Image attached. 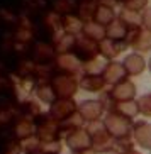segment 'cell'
<instances>
[{"label": "cell", "mask_w": 151, "mask_h": 154, "mask_svg": "<svg viewBox=\"0 0 151 154\" xmlns=\"http://www.w3.org/2000/svg\"><path fill=\"white\" fill-rule=\"evenodd\" d=\"M42 120L39 122V125L36 127V136L39 140L46 142V144H53V142H58L60 139V125L51 115H42Z\"/></svg>", "instance_id": "cell-3"}, {"label": "cell", "mask_w": 151, "mask_h": 154, "mask_svg": "<svg viewBox=\"0 0 151 154\" xmlns=\"http://www.w3.org/2000/svg\"><path fill=\"white\" fill-rule=\"evenodd\" d=\"M107 131L110 132V136L117 139H124V137H129V132L133 131L134 127L131 125V119H126L122 115H117L114 112L107 113V119L104 120Z\"/></svg>", "instance_id": "cell-2"}, {"label": "cell", "mask_w": 151, "mask_h": 154, "mask_svg": "<svg viewBox=\"0 0 151 154\" xmlns=\"http://www.w3.org/2000/svg\"><path fill=\"white\" fill-rule=\"evenodd\" d=\"M122 68H121L119 64H110V66H107L105 69V76H107V82L110 83H117L119 80H122Z\"/></svg>", "instance_id": "cell-13"}, {"label": "cell", "mask_w": 151, "mask_h": 154, "mask_svg": "<svg viewBox=\"0 0 151 154\" xmlns=\"http://www.w3.org/2000/svg\"><path fill=\"white\" fill-rule=\"evenodd\" d=\"M126 69H127L131 75H137V73H141L143 68H144V63H143V59L136 54H131L126 58V63H124Z\"/></svg>", "instance_id": "cell-11"}, {"label": "cell", "mask_w": 151, "mask_h": 154, "mask_svg": "<svg viewBox=\"0 0 151 154\" xmlns=\"http://www.w3.org/2000/svg\"><path fill=\"white\" fill-rule=\"evenodd\" d=\"M102 112H104V105H102V102H97V100H85L78 105L80 117L88 122H95L102 115Z\"/></svg>", "instance_id": "cell-5"}, {"label": "cell", "mask_w": 151, "mask_h": 154, "mask_svg": "<svg viewBox=\"0 0 151 154\" xmlns=\"http://www.w3.org/2000/svg\"><path fill=\"white\" fill-rule=\"evenodd\" d=\"M75 91H77V83L70 78H63V80L55 82V93L60 98H70Z\"/></svg>", "instance_id": "cell-9"}, {"label": "cell", "mask_w": 151, "mask_h": 154, "mask_svg": "<svg viewBox=\"0 0 151 154\" xmlns=\"http://www.w3.org/2000/svg\"><path fill=\"white\" fill-rule=\"evenodd\" d=\"M34 131H36V129H34V125H32V122L29 119H22V120L15 125V136H17L19 139H27Z\"/></svg>", "instance_id": "cell-12"}, {"label": "cell", "mask_w": 151, "mask_h": 154, "mask_svg": "<svg viewBox=\"0 0 151 154\" xmlns=\"http://www.w3.org/2000/svg\"><path fill=\"white\" fill-rule=\"evenodd\" d=\"M109 97L115 102H129V100L134 97V85L131 82H124V83H119V85L114 86V90L109 93Z\"/></svg>", "instance_id": "cell-8"}, {"label": "cell", "mask_w": 151, "mask_h": 154, "mask_svg": "<svg viewBox=\"0 0 151 154\" xmlns=\"http://www.w3.org/2000/svg\"><path fill=\"white\" fill-rule=\"evenodd\" d=\"M66 144L70 146V149L73 151V152H77V151L90 149L92 139H90L87 131H82V129H80V131L73 132V134H70V136L66 137Z\"/></svg>", "instance_id": "cell-6"}, {"label": "cell", "mask_w": 151, "mask_h": 154, "mask_svg": "<svg viewBox=\"0 0 151 154\" xmlns=\"http://www.w3.org/2000/svg\"><path fill=\"white\" fill-rule=\"evenodd\" d=\"M121 154H139V152H137L136 149H126V151H122Z\"/></svg>", "instance_id": "cell-17"}, {"label": "cell", "mask_w": 151, "mask_h": 154, "mask_svg": "<svg viewBox=\"0 0 151 154\" xmlns=\"http://www.w3.org/2000/svg\"><path fill=\"white\" fill-rule=\"evenodd\" d=\"M136 103H137V110H139L143 115L151 117V93L139 97V100H137Z\"/></svg>", "instance_id": "cell-15"}, {"label": "cell", "mask_w": 151, "mask_h": 154, "mask_svg": "<svg viewBox=\"0 0 151 154\" xmlns=\"http://www.w3.org/2000/svg\"><path fill=\"white\" fill-rule=\"evenodd\" d=\"M149 69H151V63H149Z\"/></svg>", "instance_id": "cell-19"}, {"label": "cell", "mask_w": 151, "mask_h": 154, "mask_svg": "<svg viewBox=\"0 0 151 154\" xmlns=\"http://www.w3.org/2000/svg\"><path fill=\"white\" fill-rule=\"evenodd\" d=\"M134 140L141 147L151 149V124L148 122H137L134 125Z\"/></svg>", "instance_id": "cell-7"}, {"label": "cell", "mask_w": 151, "mask_h": 154, "mask_svg": "<svg viewBox=\"0 0 151 154\" xmlns=\"http://www.w3.org/2000/svg\"><path fill=\"white\" fill-rule=\"evenodd\" d=\"M109 112H114L117 115H122L126 119H134L137 115V103H133V102H124V103H114L109 109Z\"/></svg>", "instance_id": "cell-10"}, {"label": "cell", "mask_w": 151, "mask_h": 154, "mask_svg": "<svg viewBox=\"0 0 151 154\" xmlns=\"http://www.w3.org/2000/svg\"><path fill=\"white\" fill-rule=\"evenodd\" d=\"M73 154H95V151L93 149H83V151H77V152Z\"/></svg>", "instance_id": "cell-16"}, {"label": "cell", "mask_w": 151, "mask_h": 154, "mask_svg": "<svg viewBox=\"0 0 151 154\" xmlns=\"http://www.w3.org/2000/svg\"><path fill=\"white\" fill-rule=\"evenodd\" d=\"M82 86L88 91H97V90H100L102 86H104V80H100L99 76L97 78L95 76H87L82 82Z\"/></svg>", "instance_id": "cell-14"}, {"label": "cell", "mask_w": 151, "mask_h": 154, "mask_svg": "<svg viewBox=\"0 0 151 154\" xmlns=\"http://www.w3.org/2000/svg\"><path fill=\"white\" fill-rule=\"evenodd\" d=\"M77 110H78V107L73 100L60 98V100H56V102H53V105H51V109H49V115L55 119L56 122H63L66 119L73 117L75 113H77Z\"/></svg>", "instance_id": "cell-4"}, {"label": "cell", "mask_w": 151, "mask_h": 154, "mask_svg": "<svg viewBox=\"0 0 151 154\" xmlns=\"http://www.w3.org/2000/svg\"><path fill=\"white\" fill-rule=\"evenodd\" d=\"M104 154H114V152H112V151H109V152H104Z\"/></svg>", "instance_id": "cell-18"}, {"label": "cell", "mask_w": 151, "mask_h": 154, "mask_svg": "<svg viewBox=\"0 0 151 154\" xmlns=\"http://www.w3.org/2000/svg\"><path fill=\"white\" fill-rule=\"evenodd\" d=\"M87 132L92 139V146L95 147L97 151L100 152H109L110 147H112V136L110 132L107 131V127L104 122H90L87 127Z\"/></svg>", "instance_id": "cell-1"}]
</instances>
